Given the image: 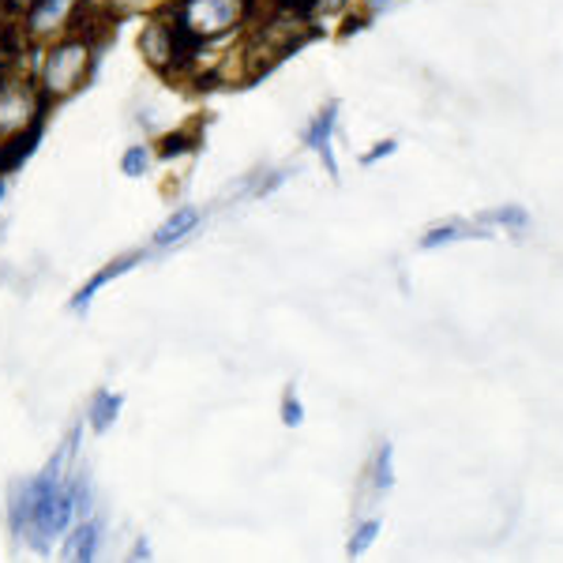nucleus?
Segmentation results:
<instances>
[{
	"label": "nucleus",
	"mask_w": 563,
	"mask_h": 563,
	"mask_svg": "<svg viewBox=\"0 0 563 563\" xmlns=\"http://www.w3.org/2000/svg\"><path fill=\"white\" fill-rule=\"evenodd\" d=\"M76 448L79 424L65 435V443L45 462L38 477L12 488V530L20 538H31L38 552H49V541L65 533L71 526V515H76V477H71Z\"/></svg>",
	"instance_id": "1"
},
{
	"label": "nucleus",
	"mask_w": 563,
	"mask_h": 563,
	"mask_svg": "<svg viewBox=\"0 0 563 563\" xmlns=\"http://www.w3.org/2000/svg\"><path fill=\"white\" fill-rule=\"evenodd\" d=\"M249 8L252 0H166L162 12L196 45H207L211 38H222L225 31H233L249 15Z\"/></svg>",
	"instance_id": "2"
},
{
	"label": "nucleus",
	"mask_w": 563,
	"mask_h": 563,
	"mask_svg": "<svg viewBox=\"0 0 563 563\" xmlns=\"http://www.w3.org/2000/svg\"><path fill=\"white\" fill-rule=\"evenodd\" d=\"M95 76V45H87L84 38H60L45 53V65H42V95L49 98H68L76 95L87 79Z\"/></svg>",
	"instance_id": "3"
},
{
	"label": "nucleus",
	"mask_w": 563,
	"mask_h": 563,
	"mask_svg": "<svg viewBox=\"0 0 563 563\" xmlns=\"http://www.w3.org/2000/svg\"><path fill=\"white\" fill-rule=\"evenodd\" d=\"M45 109H49V98L34 84L12 76L0 79V140L26 129L34 117H45Z\"/></svg>",
	"instance_id": "4"
},
{
	"label": "nucleus",
	"mask_w": 563,
	"mask_h": 563,
	"mask_svg": "<svg viewBox=\"0 0 563 563\" xmlns=\"http://www.w3.org/2000/svg\"><path fill=\"white\" fill-rule=\"evenodd\" d=\"M140 49L154 71H162L166 79H177V42H174V23H169V15L158 12V20H151L143 26Z\"/></svg>",
	"instance_id": "5"
},
{
	"label": "nucleus",
	"mask_w": 563,
	"mask_h": 563,
	"mask_svg": "<svg viewBox=\"0 0 563 563\" xmlns=\"http://www.w3.org/2000/svg\"><path fill=\"white\" fill-rule=\"evenodd\" d=\"M76 4L79 0H31L23 12L26 38H42V34H53V31H60V26H68Z\"/></svg>",
	"instance_id": "6"
},
{
	"label": "nucleus",
	"mask_w": 563,
	"mask_h": 563,
	"mask_svg": "<svg viewBox=\"0 0 563 563\" xmlns=\"http://www.w3.org/2000/svg\"><path fill=\"white\" fill-rule=\"evenodd\" d=\"M42 132H45L42 117H34L26 129H20V132H12V135H4V140H0V177L12 174V169H20L23 162L31 158L34 147H38V140H42Z\"/></svg>",
	"instance_id": "7"
},
{
	"label": "nucleus",
	"mask_w": 563,
	"mask_h": 563,
	"mask_svg": "<svg viewBox=\"0 0 563 563\" xmlns=\"http://www.w3.org/2000/svg\"><path fill=\"white\" fill-rule=\"evenodd\" d=\"M334 117H339V102L323 106V109H320V117H316V121L308 124L301 140L308 143V147H316V151H320V158H323V166L331 169V177H339V162H334V151H331V132H334Z\"/></svg>",
	"instance_id": "8"
},
{
	"label": "nucleus",
	"mask_w": 563,
	"mask_h": 563,
	"mask_svg": "<svg viewBox=\"0 0 563 563\" xmlns=\"http://www.w3.org/2000/svg\"><path fill=\"white\" fill-rule=\"evenodd\" d=\"M140 260H143V252H129V256H121V260L106 263V267H102V271H98V275H95V278H90V282H87V286H84V289H79V294H76V297H71V312H84V308L90 305V297H95V294H98V289H102V286H109V282H113V278H121V275H124V271H132V267H135V263H140Z\"/></svg>",
	"instance_id": "9"
},
{
	"label": "nucleus",
	"mask_w": 563,
	"mask_h": 563,
	"mask_svg": "<svg viewBox=\"0 0 563 563\" xmlns=\"http://www.w3.org/2000/svg\"><path fill=\"white\" fill-rule=\"evenodd\" d=\"M98 538H102V522L98 519H87L84 526H76L68 544H65V560H79V563L95 560L98 556Z\"/></svg>",
	"instance_id": "10"
},
{
	"label": "nucleus",
	"mask_w": 563,
	"mask_h": 563,
	"mask_svg": "<svg viewBox=\"0 0 563 563\" xmlns=\"http://www.w3.org/2000/svg\"><path fill=\"white\" fill-rule=\"evenodd\" d=\"M199 225V211H192V207H185V211H174L166 218V222L154 230V244L158 249H169V244H177V241H185L188 233H192Z\"/></svg>",
	"instance_id": "11"
},
{
	"label": "nucleus",
	"mask_w": 563,
	"mask_h": 563,
	"mask_svg": "<svg viewBox=\"0 0 563 563\" xmlns=\"http://www.w3.org/2000/svg\"><path fill=\"white\" fill-rule=\"evenodd\" d=\"M203 143V117H196L192 129H177L169 132L166 140L158 143V158H177V154H188Z\"/></svg>",
	"instance_id": "12"
},
{
	"label": "nucleus",
	"mask_w": 563,
	"mask_h": 563,
	"mask_svg": "<svg viewBox=\"0 0 563 563\" xmlns=\"http://www.w3.org/2000/svg\"><path fill=\"white\" fill-rule=\"evenodd\" d=\"M124 398L113 395V390H98L95 398H90V429L95 432H106L109 424L117 421V413H121Z\"/></svg>",
	"instance_id": "13"
},
{
	"label": "nucleus",
	"mask_w": 563,
	"mask_h": 563,
	"mask_svg": "<svg viewBox=\"0 0 563 563\" xmlns=\"http://www.w3.org/2000/svg\"><path fill=\"white\" fill-rule=\"evenodd\" d=\"M470 225H462V222H443V225H432L429 233L421 238V249H443V244H451V241H462V238H470Z\"/></svg>",
	"instance_id": "14"
},
{
	"label": "nucleus",
	"mask_w": 563,
	"mask_h": 563,
	"mask_svg": "<svg viewBox=\"0 0 563 563\" xmlns=\"http://www.w3.org/2000/svg\"><path fill=\"white\" fill-rule=\"evenodd\" d=\"M147 166H151V151L147 147H132L121 158V174L124 177H143V174H147Z\"/></svg>",
	"instance_id": "15"
},
{
	"label": "nucleus",
	"mask_w": 563,
	"mask_h": 563,
	"mask_svg": "<svg viewBox=\"0 0 563 563\" xmlns=\"http://www.w3.org/2000/svg\"><path fill=\"white\" fill-rule=\"evenodd\" d=\"M376 533H379V522H376V519L361 522V526H357V533H353V541H350V556H361V552H365L368 544L376 541Z\"/></svg>",
	"instance_id": "16"
},
{
	"label": "nucleus",
	"mask_w": 563,
	"mask_h": 563,
	"mask_svg": "<svg viewBox=\"0 0 563 563\" xmlns=\"http://www.w3.org/2000/svg\"><path fill=\"white\" fill-rule=\"evenodd\" d=\"M390 481H395V474H390V443H384L379 455H376V488L379 493H387Z\"/></svg>",
	"instance_id": "17"
},
{
	"label": "nucleus",
	"mask_w": 563,
	"mask_h": 563,
	"mask_svg": "<svg viewBox=\"0 0 563 563\" xmlns=\"http://www.w3.org/2000/svg\"><path fill=\"white\" fill-rule=\"evenodd\" d=\"M485 222H496V225H515V230H522V225H526V214L519 211V207H499V211L485 214Z\"/></svg>",
	"instance_id": "18"
},
{
	"label": "nucleus",
	"mask_w": 563,
	"mask_h": 563,
	"mask_svg": "<svg viewBox=\"0 0 563 563\" xmlns=\"http://www.w3.org/2000/svg\"><path fill=\"white\" fill-rule=\"evenodd\" d=\"M282 421L289 424V429H297V424L305 421V410H301V402H297V395L289 390L286 395V402H282Z\"/></svg>",
	"instance_id": "19"
},
{
	"label": "nucleus",
	"mask_w": 563,
	"mask_h": 563,
	"mask_svg": "<svg viewBox=\"0 0 563 563\" xmlns=\"http://www.w3.org/2000/svg\"><path fill=\"white\" fill-rule=\"evenodd\" d=\"M395 151H398V143H395V140H384V143H376V147H372L361 162H365V166H372V162L387 158V154H395Z\"/></svg>",
	"instance_id": "20"
},
{
	"label": "nucleus",
	"mask_w": 563,
	"mask_h": 563,
	"mask_svg": "<svg viewBox=\"0 0 563 563\" xmlns=\"http://www.w3.org/2000/svg\"><path fill=\"white\" fill-rule=\"evenodd\" d=\"M342 4H346V0H320V4H316V12H339Z\"/></svg>",
	"instance_id": "21"
},
{
	"label": "nucleus",
	"mask_w": 563,
	"mask_h": 563,
	"mask_svg": "<svg viewBox=\"0 0 563 563\" xmlns=\"http://www.w3.org/2000/svg\"><path fill=\"white\" fill-rule=\"evenodd\" d=\"M387 4H390V0H365L368 15H376V12H379V8H387Z\"/></svg>",
	"instance_id": "22"
},
{
	"label": "nucleus",
	"mask_w": 563,
	"mask_h": 563,
	"mask_svg": "<svg viewBox=\"0 0 563 563\" xmlns=\"http://www.w3.org/2000/svg\"><path fill=\"white\" fill-rule=\"evenodd\" d=\"M4 192H8V185H4V177H0V199H4Z\"/></svg>",
	"instance_id": "23"
},
{
	"label": "nucleus",
	"mask_w": 563,
	"mask_h": 563,
	"mask_svg": "<svg viewBox=\"0 0 563 563\" xmlns=\"http://www.w3.org/2000/svg\"><path fill=\"white\" fill-rule=\"evenodd\" d=\"M0 12H4V8H0Z\"/></svg>",
	"instance_id": "24"
}]
</instances>
